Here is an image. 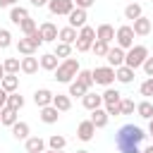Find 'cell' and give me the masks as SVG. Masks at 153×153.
<instances>
[{
	"label": "cell",
	"instance_id": "1",
	"mask_svg": "<svg viewBox=\"0 0 153 153\" xmlns=\"http://www.w3.org/2000/svg\"><path fill=\"white\" fill-rule=\"evenodd\" d=\"M148 134L136 124H124L115 131V146L120 153H141V143Z\"/></svg>",
	"mask_w": 153,
	"mask_h": 153
},
{
	"label": "cell",
	"instance_id": "2",
	"mask_svg": "<svg viewBox=\"0 0 153 153\" xmlns=\"http://www.w3.org/2000/svg\"><path fill=\"white\" fill-rule=\"evenodd\" d=\"M79 69H81V67H79V60L65 57V60L55 67V79H57L60 84H69V81H74V76H76Z\"/></svg>",
	"mask_w": 153,
	"mask_h": 153
},
{
	"label": "cell",
	"instance_id": "3",
	"mask_svg": "<svg viewBox=\"0 0 153 153\" xmlns=\"http://www.w3.org/2000/svg\"><path fill=\"white\" fill-rule=\"evenodd\" d=\"M146 57H148V48H146V45H131L129 50H124V65L131 67L134 72L143 65Z\"/></svg>",
	"mask_w": 153,
	"mask_h": 153
},
{
	"label": "cell",
	"instance_id": "4",
	"mask_svg": "<svg viewBox=\"0 0 153 153\" xmlns=\"http://www.w3.org/2000/svg\"><path fill=\"white\" fill-rule=\"evenodd\" d=\"M91 74H93V84H100V86H112V81H115V67H110V65H103V67H96V69H91Z\"/></svg>",
	"mask_w": 153,
	"mask_h": 153
},
{
	"label": "cell",
	"instance_id": "5",
	"mask_svg": "<svg viewBox=\"0 0 153 153\" xmlns=\"http://www.w3.org/2000/svg\"><path fill=\"white\" fill-rule=\"evenodd\" d=\"M115 45H120L122 50H129L134 45V29L129 24H124V26H120L115 31Z\"/></svg>",
	"mask_w": 153,
	"mask_h": 153
},
{
	"label": "cell",
	"instance_id": "6",
	"mask_svg": "<svg viewBox=\"0 0 153 153\" xmlns=\"http://www.w3.org/2000/svg\"><path fill=\"white\" fill-rule=\"evenodd\" d=\"M50 10V14H57V17H67L72 10H74V0H48L45 5Z\"/></svg>",
	"mask_w": 153,
	"mask_h": 153
},
{
	"label": "cell",
	"instance_id": "7",
	"mask_svg": "<svg viewBox=\"0 0 153 153\" xmlns=\"http://www.w3.org/2000/svg\"><path fill=\"white\" fill-rule=\"evenodd\" d=\"M86 10H81V7H74L69 14H67V22H69V26H74V29H81V26H86Z\"/></svg>",
	"mask_w": 153,
	"mask_h": 153
},
{
	"label": "cell",
	"instance_id": "8",
	"mask_svg": "<svg viewBox=\"0 0 153 153\" xmlns=\"http://www.w3.org/2000/svg\"><path fill=\"white\" fill-rule=\"evenodd\" d=\"M81 105L86 110H96V108H103V96L100 93H93V91H86L81 96Z\"/></svg>",
	"mask_w": 153,
	"mask_h": 153
},
{
	"label": "cell",
	"instance_id": "9",
	"mask_svg": "<svg viewBox=\"0 0 153 153\" xmlns=\"http://www.w3.org/2000/svg\"><path fill=\"white\" fill-rule=\"evenodd\" d=\"M38 31H41V36H43V43H53V41H57V26L53 24V22H43L41 26H38Z\"/></svg>",
	"mask_w": 153,
	"mask_h": 153
},
{
	"label": "cell",
	"instance_id": "10",
	"mask_svg": "<svg viewBox=\"0 0 153 153\" xmlns=\"http://www.w3.org/2000/svg\"><path fill=\"white\" fill-rule=\"evenodd\" d=\"M41 112H38V117H41V122H45V124H55L57 120H60V110L55 108V105H45V108H38Z\"/></svg>",
	"mask_w": 153,
	"mask_h": 153
},
{
	"label": "cell",
	"instance_id": "11",
	"mask_svg": "<svg viewBox=\"0 0 153 153\" xmlns=\"http://www.w3.org/2000/svg\"><path fill=\"white\" fill-rule=\"evenodd\" d=\"M93 134H96V127H93V122H91V120L79 122V127H76V139H81V141H91V139H93Z\"/></svg>",
	"mask_w": 153,
	"mask_h": 153
},
{
	"label": "cell",
	"instance_id": "12",
	"mask_svg": "<svg viewBox=\"0 0 153 153\" xmlns=\"http://www.w3.org/2000/svg\"><path fill=\"white\" fill-rule=\"evenodd\" d=\"M131 29H134V36H148L151 33V19L141 14L139 19L131 22Z\"/></svg>",
	"mask_w": 153,
	"mask_h": 153
},
{
	"label": "cell",
	"instance_id": "13",
	"mask_svg": "<svg viewBox=\"0 0 153 153\" xmlns=\"http://www.w3.org/2000/svg\"><path fill=\"white\" fill-rule=\"evenodd\" d=\"M105 60H108V65L110 67H120V65H124V50L120 48V45H110V50H108V55H105Z\"/></svg>",
	"mask_w": 153,
	"mask_h": 153
},
{
	"label": "cell",
	"instance_id": "14",
	"mask_svg": "<svg viewBox=\"0 0 153 153\" xmlns=\"http://www.w3.org/2000/svg\"><path fill=\"white\" fill-rule=\"evenodd\" d=\"M38 65H41V69H45V72H55V67L60 65V57H57L55 53H43V55L38 57Z\"/></svg>",
	"mask_w": 153,
	"mask_h": 153
},
{
	"label": "cell",
	"instance_id": "15",
	"mask_svg": "<svg viewBox=\"0 0 153 153\" xmlns=\"http://www.w3.org/2000/svg\"><path fill=\"white\" fill-rule=\"evenodd\" d=\"M88 120L93 122V127H96V129H103V127H108L110 115L105 112V108H96V110H91V117H88Z\"/></svg>",
	"mask_w": 153,
	"mask_h": 153
},
{
	"label": "cell",
	"instance_id": "16",
	"mask_svg": "<svg viewBox=\"0 0 153 153\" xmlns=\"http://www.w3.org/2000/svg\"><path fill=\"white\" fill-rule=\"evenodd\" d=\"M96 38L98 41H105V43H112L115 41V26L112 24H100L96 29Z\"/></svg>",
	"mask_w": 153,
	"mask_h": 153
},
{
	"label": "cell",
	"instance_id": "17",
	"mask_svg": "<svg viewBox=\"0 0 153 153\" xmlns=\"http://www.w3.org/2000/svg\"><path fill=\"white\" fill-rule=\"evenodd\" d=\"M115 79L120 84H131L134 81V69L127 67V65H120V67H115Z\"/></svg>",
	"mask_w": 153,
	"mask_h": 153
},
{
	"label": "cell",
	"instance_id": "18",
	"mask_svg": "<svg viewBox=\"0 0 153 153\" xmlns=\"http://www.w3.org/2000/svg\"><path fill=\"white\" fill-rule=\"evenodd\" d=\"M53 91H48V88H38L36 93H33V103L38 105V108H45V105H53Z\"/></svg>",
	"mask_w": 153,
	"mask_h": 153
},
{
	"label": "cell",
	"instance_id": "19",
	"mask_svg": "<svg viewBox=\"0 0 153 153\" xmlns=\"http://www.w3.org/2000/svg\"><path fill=\"white\" fill-rule=\"evenodd\" d=\"M29 134H31V127H29L26 122H19V120H17V122L12 124V136H14L17 141H26Z\"/></svg>",
	"mask_w": 153,
	"mask_h": 153
},
{
	"label": "cell",
	"instance_id": "20",
	"mask_svg": "<svg viewBox=\"0 0 153 153\" xmlns=\"http://www.w3.org/2000/svg\"><path fill=\"white\" fill-rule=\"evenodd\" d=\"M24 146H26V153H43L45 151V141L41 136H29L24 141Z\"/></svg>",
	"mask_w": 153,
	"mask_h": 153
},
{
	"label": "cell",
	"instance_id": "21",
	"mask_svg": "<svg viewBox=\"0 0 153 153\" xmlns=\"http://www.w3.org/2000/svg\"><path fill=\"white\" fill-rule=\"evenodd\" d=\"M38 57H33V55H24L22 57V72L24 74H36L38 72Z\"/></svg>",
	"mask_w": 153,
	"mask_h": 153
},
{
	"label": "cell",
	"instance_id": "22",
	"mask_svg": "<svg viewBox=\"0 0 153 153\" xmlns=\"http://www.w3.org/2000/svg\"><path fill=\"white\" fill-rule=\"evenodd\" d=\"M0 88H5L7 93H14V91L19 88V76H17V74H5V76L0 79Z\"/></svg>",
	"mask_w": 153,
	"mask_h": 153
},
{
	"label": "cell",
	"instance_id": "23",
	"mask_svg": "<svg viewBox=\"0 0 153 153\" xmlns=\"http://www.w3.org/2000/svg\"><path fill=\"white\" fill-rule=\"evenodd\" d=\"M29 17V10L26 7H22V5H14V7H10V22L12 24H22V19H26Z\"/></svg>",
	"mask_w": 153,
	"mask_h": 153
},
{
	"label": "cell",
	"instance_id": "24",
	"mask_svg": "<svg viewBox=\"0 0 153 153\" xmlns=\"http://www.w3.org/2000/svg\"><path fill=\"white\" fill-rule=\"evenodd\" d=\"M76 36H79V31H76L74 26H69V24H67L65 29H60V31H57V38H60L62 43H69V45L76 41Z\"/></svg>",
	"mask_w": 153,
	"mask_h": 153
},
{
	"label": "cell",
	"instance_id": "25",
	"mask_svg": "<svg viewBox=\"0 0 153 153\" xmlns=\"http://www.w3.org/2000/svg\"><path fill=\"white\" fill-rule=\"evenodd\" d=\"M100 96H103V105H117L122 100V93L117 88H112V86H108L105 93H100Z\"/></svg>",
	"mask_w": 153,
	"mask_h": 153
},
{
	"label": "cell",
	"instance_id": "26",
	"mask_svg": "<svg viewBox=\"0 0 153 153\" xmlns=\"http://www.w3.org/2000/svg\"><path fill=\"white\" fill-rule=\"evenodd\" d=\"M53 105H55L60 112H67V110L72 108V98H69L67 93H55V96H53Z\"/></svg>",
	"mask_w": 153,
	"mask_h": 153
},
{
	"label": "cell",
	"instance_id": "27",
	"mask_svg": "<svg viewBox=\"0 0 153 153\" xmlns=\"http://www.w3.org/2000/svg\"><path fill=\"white\" fill-rule=\"evenodd\" d=\"M17 50H19L22 55H33L38 48L33 45V41H31L29 36H24V38H19V41H17Z\"/></svg>",
	"mask_w": 153,
	"mask_h": 153
},
{
	"label": "cell",
	"instance_id": "28",
	"mask_svg": "<svg viewBox=\"0 0 153 153\" xmlns=\"http://www.w3.org/2000/svg\"><path fill=\"white\" fill-rule=\"evenodd\" d=\"M17 122V110H12V108H2L0 110V124H5V127H12Z\"/></svg>",
	"mask_w": 153,
	"mask_h": 153
},
{
	"label": "cell",
	"instance_id": "29",
	"mask_svg": "<svg viewBox=\"0 0 153 153\" xmlns=\"http://www.w3.org/2000/svg\"><path fill=\"white\" fill-rule=\"evenodd\" d=\"M136 112H139V117H143V120H151L153 117V103L146 98V100H141V103H136Z\"/></svg>",
	"mask_w": 153,
	"mask_h": 153
},
{
	"label": "cell",
	"instance_id": "30",
	"mask_svg": "<svg viewBox=\"0 0 153 153\" xmlns=\"http://www.w3.org/2000/svg\"><path fill=\"white\" fill-rule=\"evenodd\" d=\"M141 14H143V10H141V5H139V2H131V5H127V7H124V19H129V22L139 19Z\"/></svg>",
	"mask_w": 153,
	"mask_h": 153
},
{
	"label": "cell",
	"instance_id": "31",
	"mask_svg": "<svg viewBox=\"0 0 153 153\" xmlns=\"http://www.w3.org/2000/svg\"><path fill=\"white\" fill-rule=\"evenodd\" d=\"M74 79H76L81 86H86V88L91 91V86H93V74H91V69H79Z\"/></svg>",
	"mask_w": 153,
	"mask_h": 153
},
{
	"label": "cell",
	"instance_id": "32",
	"mask_svg": "<svg viewBox=\"0 0 153 153\" xmlns=\"http://www.w3.org/2000/svg\"><path fill=\"white\" fill-rule=\"evenodd\" d=\"M7 108H12V110L19 112V110L24 108V96H19L17 91H14V93H7Z\"/></svg>",
	"mask_w": 153,
	"mask_h": 153
},
{
	"label": "cell",
	"instance_id": "33",
	"mask_svg": "<svg viewBox=\"0 0 153 153\" xmlns=\"http://www.w3.org/2000/svg\"><path fill=\"white\" fill-rule=\"evenodd\" d=\"M91 50H93V55L96 57H105L108 55V50H110V43H105V41H93V45H91Z\"/></svg>",
	"mask_w": 153,
	"mask_h": 153
},
{
	"label": "cell",
	"instance_id": "34",
	"mask_svg": "<svg viewBox=\"0 0 153 153\" xmlns=\"http://www.w3.org/2000/svg\"><path fill=\"white\" fill-rule=\"evenodd\" d=\"M2 67H5L7 74H19V69H22V60H17V57H7V60L2 62Z\"/></svg>",
	"mask_w": 153,
	"mask_h": 153
},
{
	"label": "cell",
	"instance_id": "35",
	"mask_svg": "<svg viewBox=\"0 0 153 153\" xmlns=\"http://www.w3.org/2000/svg\"><path fill=\"white\" fill-rule=\"evenodd\" d=\"M48 146H50V151H65L67 139H65V136H60V134H53V136L48 139Z\"/></svg>",
	"mask_w": 153,
	"mask_h": 153
},
{
	"label": "cell",
	"instance_id": "36",
	"mask_svg": "<svg viewBox=\"0 0 153 153\" xmlns=\"http://www.w3.org/2000/svg\"><path fill=\"white\" fill-rule=\"evenodd\" d=\"M86 91H88V88H86V86H81V84L74 79V81H69V93H67V96H69V98H81Z\"/></svg>",
	"mask_w": 153,
	"mask_h": 153
},
{
	"label": "cell",
	"instance_id": "37",
	"mask_svg": "<svg viewBox=\"0 0 153 153\" xmlns=\"http://www.w3.org/2000/svg\"><path fill=\"white\" fill-rule=\"evenodd\" d=\"M76 38H81V41H88V43H93V41H96V29L86 24V26H81V29H79V36H76Z\"/></svg>",
	"mask_w": 153,
	"mask_h": 153
},
{
	"label": "cell",
	"instance_id": "38",
	"mask_svg": "<svg viewBox=\"0 0 153 153\" xmlns=\"http://www.w3.org/2000/svg\"><path fill=\"white\" fill-rule=\"evenodd\" d=\"M53 53H55L57 57H62V60H65V57H69V55H72V45H69V43H62V41H57Z\"/></svg>",
	"mask_w": 153,
	"mask_h": 153
},
{
	"label": "cell",
	"instance_id": "39",
	"mask_svg": "<svg viewBox=\"0 0 153 153\" xmlns=\"http://www.w3.org/2000/svg\"><path fill=\"white\" fill-rule=\"evenodd\" d=\"M19 29H22V33H24V36H29V33H31V31H36L38 26H36V19H31V14H29L26 19H22Z\"/></svg>",
	"mask_w": 153,
	"mask_h": 153
},
{
	"label": "cell",
	"instance_id": "40",
	"mask_svg": "<svg viewBox=\"0 0 153 153\" xmlns=\"http://www.w3.org/2000/svg\"><path fill=\"white\" fill-rule=\"evenodd\" d=\"M134 110H136V103H134L131 98H124V96H122V100H120V112H122V115H131Z\"/></svg>",
	"mask_w": 153,
	"mask_h": 153
},
{
	"label": "cell",
	"instance_id": "41",
	"mask_svg": "<svg viewBox=\"0 0 153 153\" xmlns=\"http://www.w3.org/2000/svg\"><path fill=\"white\" fill-rule=\"evenodd\" d=\"M139 93H141V96H146V98H151V96H153V76H148L146 81H141Z\"/></svg>",
	"mask_w": 153,
	"mask_h": 153
},
{
	"label": "cell",
	"instance_id": "42",
	"mask_svg": "<svg viewBox=\"0 0 153 153\" xmlns=\"http://www.w3.org/2000/svg\"><path fill=\"white\" fill-rule=\"evenodd\" d=\"M12 45V33H10V29H0V50H5V48H10Z\"/></svg>",
	"mask_w": 153,
	"mask_h": 153
},
{
	"label": "cell",
	"instance_id": "43",
	"mask_svg": "<svg viewBox=\"0 0 153 153\" xmlns=\"http://www.w3.org/2000/svg\"><path fill=\"white\" fill-rule=\"evenodd\" d=\"M141 67H143L146 76H153V57H151V55H148V57L143 60V65H141Z\"/></svg>",
	"mask_w": 153,
	"mask_h": 153
},
{
	"label": "cell",
	"instance_id": "44",
	"mask_svg": "<svg viewBox=\"0 0 153 153\" xmlns=\"http://www.w3.org/2000/svg\"><path fill=\"white\" fill-rule=\"evenodd\" d=\"M29 38L33 41V45H36V48H38V45H43V36H41V31H38V29H36V31H31V33H29Z\"/></svg>",
	"mask_w": 153,
	"mask_h": 153
},
{
	"label": "cell",
	"instance_id": "45",
	"mask_svg": "<svg viewBox=\"0 0 153 153\" xmlns=\"http://www.w3.org/2000/svg\"><path fill=\"white\" fill-rule=\"evenodd\" d=\"M105 112L110 115V117H120L122 112H120V103L117 105H105Z\"/></svg>",
	"mask_w": 153,
	"mask_h": 153
},
{
	"label": "cell",
	"instance_id": "46",
	"mask_svg": "<svg viewBox=\"0 0 153 153\" xmlns=\"http://www.w3.org/2000/svg\"><path fill=\"white\" fill-rule=\"evenodd\" d=\"M93 5H96V0H74V7H81V10H88Z\"/></svg>",
	"mask_w": 153,
	"mask_h": 153
},
{
	"label": "cell",
	"instance_id": "47",
	"mask_svg": "<svg viewBox=\"0 0 153 153\" xmlns=\"http://www.w3.org/2000/svg\"><path fill=\"white\" fill-rule=\"evenodd\" d=\"M5 105H7V91H5V88H0V110H2Z\"/></svg>",
	"mask_w": 153,
	"mask_h": 153
},
{
	"label": "cell",
	"instance_id": "48",
	"mask_svg": "<svg viewBox=\"0 0 153 153\" xmlns=\"http://www.w3.org/2000/svg\"><path fill=\"white\" fill-rule=\"evenodd\" d=\"M19 0H0V7H14Z\"/></svg>",
	"mask_w": 153,
	"mask_h": 153
},
{
	"label": "cell",
	"instance_id": "49",
	"mask_svg": "<svg viewBox=\"0 0 153 153\" xmlns=\"http://www.w3.org/2000/svg\"><path fill=\"white\" fill-rule=\"evenodd\" d=\"M29 2H31L33 7H45V5H48V0H29Z\"/></svg>",
	"mask_w": 153,
	"mask_h": 153
},
{
	"label": "cell",
	"instance_id": "50",
	"mask_svg": "<svg viewBox=\"0 0 153 153\" xmlns=\"http://www.w3.org/2000/svg\"><path fill=\"white\" fill-rule=\"evenodd\" d=\"M148 136H151V139H153V117H151V120H148Z\"/></svg>",
	"mask_w": 153,
	"mask_h": 153
},
{
	"label": "cell",
	"instance_id": "51",
	"mask_svg": "<svg viewBox=\"0 0 153 153\" xmlns=\"http://www.w3.org/2000/svg\"><path fill=\"white\" fill-rule=\"evenodd\" d=\"M141 153H153V143H151V146H146V148H141Z\"/></svg>",
	"mask_w": 153,
	"mask_h": 153
},
{
	"label": "cell",
	"instance_id": "52",
	"mask_svg": "<svg viewBox=\"0 0 153 153\" xmlns=\"http://www.w3.org/2000/svg\"><path fill=\"white\" fill-rule=\"evenodd\" d=\"M5 74H7V72H5V67H2V62H0V79H2Z\"/></svg>",
	"mask_w": 153,
	"mask_h": 153
},
{
	"label": "cell",
	"instance_id": "53",
	"mask_svg": "<svg viewBox=\"0 0 153 153\" xmlns=\"http://www.w3.org/2000/svg\"><path fill=\"white\" fill-rule=\"evenodd\" d=\"M48 153H65V151H48Z\"/></svg>",
	"mask_w": 153,
	"mask_h": 153
},
{
	"label": "cell",
	"instance_id": "54",
	"mask_svg": "<svg viewBox=\"0 0 153 153\" xmlns=\"http://www.w3.org/2000/svg\"><path fill=\"white\" fill-rule=\"evenodd\" d=\"M76 153H88V151H76Z\"/></svg>",
	"mask_w": 153,
	"mask_h": 153
},
{
	"label": "cell",
	"instance_id": "55",
	"mask_svg": "<svg viewBox=\"0 0 153 153\" xmlns=\"http://www.w3.org/2000/svg\"><path fill=\"white\" fill-rule=\"evenodd\" d=\"M43 153H48V151H43Z\"/></svg>",
	"mask_w": 153,
	"mask_h": 153
}]
</instances>
